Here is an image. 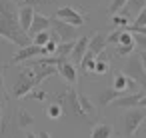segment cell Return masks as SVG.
Masks as SVG:
<instances>
[{
  "label": "cell",
  "instance_id": "6da1fadb",
  "mask_svg": "<svg viewBox=\"0 0 146 138\" xmlns=\"http://www.w3.org/2000/svg\"><path fill=\"white\" fill-rule=\"evenodd\" d=\"M0 38L20 48L32 44V38L20 26L18 8H16V2H12V0H0Z\"/></svg>",
  "mask_w": 146,
  "mask_h": 138
},
{
  "label": "cell",
  "instance_id": "7a4b0ae2",
  "mask_svg": "<svg viewBox=\"0 0 146 138\" xmlns=\"http://www.w3.org/2000/svg\"><path fill=\"white\" fill-rule=\"evenodd\" d=\"M36 86H38V80H36L34 70L28 68V66H22V68H18V70L12 74L10 96H14V98H24V96H28Z\"/></svg>",
  "mask_w": 146,
  "mask_h": 138
},
{
  "label": "cell",
  "instance_id": "3957f363",
  "mask_svg": "<svg viewBox=\"0 0 146 138\" xmlns=\"http://www.w3.org/2000/svg\"><path fill=\"white\" fill-rule=\"evenodd\" d=\"M54 98V102L62 108V114L66 116V118H88L84 112H82V108H80V102H78V92L70 86V88H64L62 92H58V94H54L52 96Z\"/></svg>",
  "mask_w": 146,
  "mask_h": 138
},
{
  "label": "cell",
  "instance_id": "277c9868",
  "mask_svg": "<svg viewBox=\"0 0 146 138\" xmlns=\"http://www.w3.org/2000/svg\"><path fill=\"white\" fill-rule=\"evenodd\" d=\"M144 120H146V112H144V110L130 108V110L122 116V132H124V136H126V138H132V136L140 130V126H142Z\"/></svg>",
  "mask_w": 146,
  "mask_h": 138
},
{
  "label": "cell",
  "instance_id": "5b68a950",
  "mask_svg": "<svg viewBox=\"0 0 146 138\" xmlns=\"http://www.w3.org/2000/svg\"><path fill=\"white\" fill-rule=\"evenodd\" d=\"M122 74H126L128 78H132V80H134L138 86H142L144 92H146V70H144V66H142V62H140V56H130L128 62H126L124 68H122Z\"/></svg>",
  "mask_w": 146,
  "mask_h": 138
},
{
  "label": "cell",
  "instance_id": "8992f818",
  "mask_svg": "<svg viewBox=\"0 0 146 138\" xmlns=\"http://www.w3.org/2000/svg\"><path fill=\"white\" fill-rule=\"evenodd\" d=\"M50 28L58 36L60 42H74V40H78V28L70 26V24H66V22H62L58 18H54V16L50 18Z\"/></svg>",
  "mask_w": 146,
  "mask_h": 138
},
{
  "label": "cell",
  "instance_id": "52a82bcc",
  "mask_svg": "<svg viewBox=\"0 0 146 138\" xmlns=\"http://www.w3.org/2000/svg\"><path fill=\"white\" fill-rule=\"evenodd\" d=\"M54 18H58V20H62V22H66L70 26H76V28L84 26V16L76 8H72V6H60V8H56L54 10Z\"/></svg>",
  "mask_w": 146,
  "mask_h": 138
},
{
  "label": "cell",
  "instance_id": "ba28073f",
  "mask_svg": "<svg viewBox=\"0 0 146 138\" xmlns=\"http://www.w3.org/2000/svg\"><path fill=\"white\" fill-rule=\"evenodd\" d=\"M38 56H44V48H42V46H36V44L24 46V48H20V50L12 56L10 66H14V64H22V62H28V60L38 58Z\"/></svg>",
  "mask_w": 146,
  "mask_h": 138
},
{
  "label": "cell",
  "instance_id": "9c48e42d",
  "mask_svg": "<svg viewBox=\"0 0 146 138\" xmlns=\"http://www.w3.org/2000/svg\"><path fill=\"white\" fill-rule=\"evenodd\" d=\"M88 42H90L88 36H80V38L74 42V48H72V52H70V58H68L72 64H80L82 58L88 54Z\"/></svg>",
  "mask_w": 146,
  "mask_h": 138
},
{
  "label": "cell",
  "instance_id": "30bf717a",
  "mask_svg": "<svg viewBox=\"0 0 146 138\" xmlns=\"http://www.w3.org/2000/svg\"><path fill=\"white\" fill-rule=\"evenodd\" d=\"M106 46H108V36H106L104 32H96V34L90 38V42H88V52H90L94 58H98V56L106 50Z\"/></svg>",
  "mask_w": 146,
  "mask_h": 138
},
{
  "label": "cell",
  "instance_id": "8fae6325",
  "mask_svg": "<svg viewBox=\"0 0 146 138\" xmlns=\"http://www.w3.org/2000/svg\"><path fill=\"white\" fill-rule=\"evenodd\" d=\"M44 30H50V16H44L40 12L34 14V20H32V26L28 30V36H36L38 32H44Z\"/></svg>",
  "mask_w": 146,
  "mask_h": 138
},
{
  "label": "cell",
  "instance_id": "7c38bea8",
  "mask_svg": "<svg viewBox=\"0 0 146 138\" xmlns=\"http://www.w3.org/2000/svg\"><path fill=\"white\" fill-rule=\"evenodd\" d=\"M58 74L68 82V84H76L78 80V72H76V66L70 62V60H62L58 64Z\"/></svg>",
  "mask_w": 146,
  "mask_h": 138
},
{
  "label": "cell",
  "instance_id": "4fadbf2b",
  "mask_svg": "<svg viewBox=\"0 0 146 138\" xmlns=\"http://www.w3.org/2000/svg\"><path fill=\"white\" fill-rule=\"evenodd\" d=\"M142 94H144V92H132V94H126V92H124L120 98H116V100L112 102V106H116V108H134V106H138Z\"/></svg>",
  "mask_w": 146,
  "mask_h": 138
},
{
  "label": "cell",
  "instance_id": "5bb4252c",
  "mask_svg": "<svg viewBox=\"0 0 146 138\" xmlns=\"http://www.w3.org/2000/svg\"><path fill=\"white\" fill-rule=\"evenodd\" d=\"M34 14H36V8L26 6V4H20V8H18V20H20V26H22L26 32H28V30H30V26H32Z\"/></svg>",
  "mask_w": 146,
  "mask_h": 138
},
{
  "label": "cell",
  "instance_id": "9a60e30c",
  "mask_svg": "<svg viewBox=\"0 0 146 138\" xmlns=\"http://www.w3.org/2000/svg\"><path fill=\"white\" fill-rule=\"evenodd\" d=\"M14 122H16V126H18L20 130H24V128H30V126L34 124V116H32L30 112H26L24 108H20V110L14 112Z\"/></svg>",
  "mask_w": 146,
  "mask_h": 138
},
{
  "label": "cell",
  "instance_id": "2e32d148",
  "mask_svg": "<svg viewBox=\"0 0 146 138\" xmlns=\"http://www.w3.org/2000/svg\"><path fill=\"white\" fill-rule=\"evenodd\" d=\"M124 92H118V90H114V88H104V90H100V94H98V106H108V104H112L116 98H120Z\"/></svg>",
  "mask_w": 146,
  "mask_h": 138
},
{
  "label": "cell",
  "instance_id": "e0dca14e",
  "mask_svg": "<svg viewBox=\"0 0 146 138\" xmlns=\"http://www.w3.org/2000/svg\"><path fill=\"white\" fill-rule=\"evenodd\" d=\"M112 132H114L112 124L100 122V124H96V126L92 128V132H90V138H112Z\"/></svg>",
  "mask_w": 146,
  "mask_h": 138
},
{
  "label": "cell",
  "instance_id": "ac0fdd59",
  "mask_svg": "<svg viewBox=\"0 0 146 138\" xmlns=\"http://www.w3.org/2000/svg\"><path fill=\"white\" fill-rule=\"evenodd\" d=\"M74 42H76V40H74ZM74 42H58V46H56V56L62 58V60H68L72 48H74Z\"/></svg>",
  "mask_w": 146,
  "mask_h": 138
},
{
  "label": "cell",
  "instance_id": "d6986e66",
  "mask_svg": "<svg viewBox=\"0 0 146 138\" xmlns=\"http://www.w3.org/2000/svg\"><path fill=\"white\" fill-rule=\"evenodd\" d=\"M78 102H80V108H82V112H84L86 116H92V114H94V104H92V100H90L88 96L78 94Z\"/></svg>",
  "mask_w": 146,
  "mask_h": 138
},
{
  "label": "cell",
  "instance_id": "ffe728a7",
  "mask_svg": "<svg viewBox=\"0 0 146 138\" xmlns=\"http://www.w3.org/2000/svg\"><path fill=\"white\" fill-rule=\"evenodd\" d=\"M80 68H82V70H86V72H92V74H94V68H96V58H94V56L88 52V54L82 58Z\"/></svg>",
  "mask_w": 146,
  "mask_h": 138
},
{
  "label": "cell",
  "instance_id": "44dd1931",
  "mask_svg": "<svg viewBox=\"0 0 146 138\" xmlns=\"http://www.w3.org/2000/svg\"><path fill=\"white\" fill-rule=\"evenodd\" d=\"M46 42H50V30H44V32H38L36 36H32V44L36 46H46Z\"/></svg>",
  "mask_w": 146,
  "mask_h": 138
},
{
  "label": "cell",
  "instance_id": "7402d4cb",
  "mask_svg": "<svg viewBox=\"0 0 146 138\" xmlns=\"http://www.w3.org/2000/svg\"><path fill=\"white\" fill-rule=\"evenodd\" d=\"M46 116H48V118H52V120H58V118H60V116H64V114H62V108L54 102V104H50V106L46 108Z\"/></svg>",
  "mask_w": 146,
  "mask_h": 138
},
{
  "label": "cell",
  "instance_id": "603a6c76",
  "mask_svg": "<svg viewBox=\"0 0 146 138\" xmlns=\"http://www.w3.org/2000/svg\"><path fill=\"white\" fill-rule=\"evenodd\" d=\"M28 96H30V100H38V102H46V98H48L50 94H48L46 90H42V88H34V90H32V92H30Z\"/></svg>",
  "mask_w": 146,
  "mask_h": 138
},
{
  "label": "cell",
  "instance_id": "cb8c5ba5",
  "mask_svg": "<svg viewBox=\"0 0 146 138\" xmlns=\"http://www.w3.org/2000/svg\"><path fill=\"white\" fill-rule=\"evenodd\" d=\"M112 24H114V26H120V28H128V26H130V20H128L126 16L112 14Z\"/></svg>",
  "mask_w": 146,
  "mask_h": 138
},
{
  "label": "cell",
  "instance_id": "d4e9b609",
  "mask_svg": "<svg viewBox=\"0 0 146 138\" xmlns=\"http://www.w3.org/2000/svg\"><path fill=\"white\" fill-rule=\"evenodd\" d=\"M126 2H128V0H112V2H110V8H108V10H110L112 14H118V12H120V10H122V8L126 6Z\"/></svg>",
  "mask_w": 146,
  "mask_h": 138
},
{
  "label": "cell",
  "instance_id": "484cf974",
  "mask_svg": "<svg viewBox=\"0 0 146 138\" xmlns=\"http://www.w3.org/2000/svg\"><path fill=\"white\" fill-rule=\"evenodd\" d=\"M134 46H126V44H118L116 46V56H132Z\"/></svg>",
  "mask_w": 146,
  "mask_h": 138
},
{
  "label": "cell",
  "instance_id": "4316f807",
  "mask_svg": "<svg viewBox=\"0 0 146 138\" xmlns=\"http://www.w3.org/2000/svg\"><path fill=\"white\" fill-rule=\"evenodd\" d=\"M56 4V0H32V8H50Z\"/></svg>",
  "mask_w": 146,
  "mask_h": 138
},
{
  "label": "cell",
  "instance_id": "83f0119b",
  "mask_svg": "<svg viewBox=\"0 0 146 138\" xmlns=\"http://www.w3.org/2000/svg\"><path fill=\"white\" fill-rule=\"evenodd\" d=\"M132 26H146V6L140 10V14L132 20Z\"/></svg>",
  "mask_w": 146,
  "mask_h": 138
},
{
  "label": "cell",
  "instance_id": "f1b7e54d",
  "mask_svg": "<svg viewBox=\"0 0 146 138\" xmlns=\"http://www.w3.org/2000/svg\"><path fill=\"white\" fill-rule=\"evenodd\" d=\"M122 30H124V28H118V30L110 32V34H108V44H118V42H120V34H122Z\"/></svg>",
  "mask_w": 146,
  "mask_h": 138
},
{
  "label": "cell",
  "instance_id": "f546056e",
  "mask_svg": "<svg viewBox=\"0 0 146 138\" xmlns=\"http://www.w3.org/2000/svg\"><path fill=\"white\" fill-rule=\"evenodd\" d=\"M106 72H108V64H106V60H96L94 74H106Z\"/></svg>",
  "mask_w": 146,
  "mask_h": 138
},
{
  "label": "cell",
  "instance_id": "4dcf8cb0",
  "mask_svg": "<svg viewBox=\"0 0 146 138\" xmlns=\"http://www.w3.org/2000/svg\"><path fill=\"white\" fill-rule=\"evenodd\" d=\"M134 42H136V46H140V50H146V36L134 34Z\"/></svg>",
  "mask_w": 146,
  "mask_h": 138
},
{
  "label": "cell",
  "instance_id": "1f68e13d",
  "mask_svg": "<svg viewBox=\"0 0 146 138\" xmlns=\"http://www.w3.org/2000/svg\"><path fill=\"white\" fill-rule=\"evenodd\" d=\"M138 56H140V62H142V66H144V70H146V50H140Z\"/></svg>",
  "mask_w": 146,
  "mask_h": 138
},
{
  "label": "cell",
  "instance_id": "d6a6232c",
  "mask_svg": "<svg viewBox=\"0 0 146 138\" xmlns=\"http://www.w3.org/2000/svg\"><path fill=\"white\" fill-rule=\"evenodd\" d=\"M138 106H142V108H146V92L142 94V98H140V102H138Z\"/></svg>",
  "mask_w": 146,
  "mask_h": 138
},
{
  "label": "cell",
  "instance_id": "836d02e7",
  "mask_svg": "<svg viewBox=\"0 0 146 138\" xmlns=\"http://www.w3.org/2000/svg\"><path fill=\"white\" fill-rule=\"evenodd\" d=\"M0 94H4V78H2V74H0Z\"/></svg>",
  "mask_w": 146,
  "mask_h": 138
},
{
  "label": "cell",
  "instance_id": "e575fe53",
  "mask_svg": "<svg viewBox=\"0 0 146 138\" xmlns=\"http://www.w3.org/2000/svg\"><path fill=\"white\" fill-rule=\"evenodd\" d=\"M38 136H40V138H52L48 132H38Z\"/></svg>",
  "mask_w": 146,
  "mask_h": 138
},
{
  "label": "cell",
  "instance_id": "d590c367",
  "mask_svg": "<svg viewBox=\"0 0 146 138\" xmlns=\"http://www.w3.org/2000/svg\"><path fill=\"white\" fill-rule=\"evenodd\" d=\"M26 138H40V136H38V134H32V132H28V134H26Z\"/></svg>",
  "mask_w": 146,
  "mask_h": 138
},
{
  "label": "cell",
  "instance_id": "8d00e7d4",
  "mask_svg": "<svg viewBox=\"0 0 146 138\" xmlns=\"http://www.w3.org/2000/svg\"><path fill=\"white\" fill-rule=\"evenodd\" d=\"M0 118H2V108H0Z\"/></svg>",
  "mask_w": 146,
  "mask_h": 138
},
{
  "label": "cell",
  "instance_id": "74e56055",
  "mask_svg": "<svg viewBox=\"0 0 146 138\" xmlns=\"http://www.w3.org/2000/svg\"><path fill=\"white\" fill-rule=\"evenodd\" d=\"M94 2H96V0H94Z\"/></svg>",
  "mask_w": 146,
  "mask_h": 138
}]
</instances>
